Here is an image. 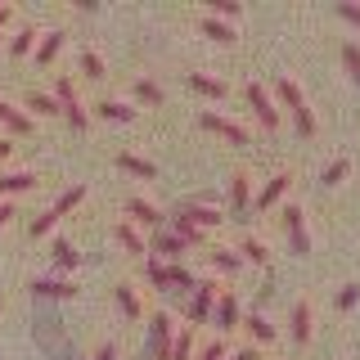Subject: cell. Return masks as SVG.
<instances>
[{"label": "cell", "mask_w": 360, "mask_h": 360, "mask_svg": "<svg viewBox=\"0 0 360 360\" xmlns=\"http://www.w3.org/2000/svg\"><path fill=\"white\" fill-rule=\"evenodd\" d=\"M279 99L288 104L292 122H297V131H302V135H315V112L307 108V95H302V86L292 82V77H279Z\"/></svg>", "instance_id": "obj_1"}, {"label": "cell", "mask_w": 360, "mask_h": 360, "mask_svg": "<svg viewBox=\"0 0 360 360\" xmlns=\"http://www.w3.org/2000/svg\"><path fill=\"white\" fill-rule=\"evenodd\" d=\"M172 338H176L172 315L158 311L153 320H149V347H144V356H149V360H167V356H172Z\"/></svg>", "instance_id": "obj_2"}, {"label": "cell", "mask_w": 360, "mask_h": 360, "mask_svg": "<svg viewBox=\"0 0 360 360\" xmlns=\"http://www.w3.org/2000/svg\"><path fill=\"white\" fill-rule=\"evenodd\" d=\"M217 297H221V284H217V279H198V284H194V297H189V329L207 320L212 307H217Z\"/></svg>", "instance_id": "obj_3"}, {"label": "cell", "mask_w": 360, "mask_h": 360, "mask_svg": "<svg viewBox=\"0 0 360 360\" xmlns=\"http://www.w3.org/2000/svg\"><path fill=\"white\" fill-rule=\"evenodd\" d=\"M284 230H288V248L297 257H307L311 252V234H307V212H302L297 202H288V207H284Z\"/></svg>", "instance_id": "obj_4"}, {"label": "cell", "mask_w": 360, "mask_h": 360, "mask_svg": "<svg viewBox=\"0 0 360 360\" xmlns=\"http://www.w3.org/2000/svg\"><path fill=\"white\" fill-rule=\"evenodd\" d=\"M248 104H252L257 122H262L266 131H279V108H275V99L266 95V86H262V82H248Z\"/></svg>", "instance_id": "obj_5"}, {"label": "cell", "mask_w": 360, "mask_h": 360, "mask_svg": "<svg viewBox=\"0 0 360 360\" xmlns=\"http://www.w3.org/2000/svg\"><path fill=\"white\" fill-rule=\"evenodd\" d=\"M248 212H252V180H248V172H234L230 176V217L248 221Z\"/></svg>", "instance_id": "obj_6"}, {"label": "cell", "mask_w": 360, "mask_h": 360, "mask_svg": "<svg viewBox=\"0 0 360 360\" xmlns=\"http://www.w3.org/2000/svg\"><path fill=\"white\" fill-rule=\"evenodd\" d=\"M198 127H202V131H217V135H225L230 144H248V131L239 127V122L221 117V112H198Z\"/></svg>", "instance_id": "obj_7"}, {"label": "cell", "mask_w": 360, "mask_h": 360, "mask_svg": "<svg viewBox=\"0 0 360 360\" xmlns=\"http://www.w3.org/2000/svg\"><path fill=\"white\" fill-rule=\"evenodd\" d=\"M180 217H185L189 225H198V230H217V225L225 221V212L221 207H202V202H180Z\"/></svg>", "instance_id": "obj_8"}, {"label": "cell", "mask_w": 360, "mask_h": 360, "mask_svg": "<svg viewBox=\"0 0 360 360\" xmlns=\"http://www.w3.org/2000/svg\"><path fill=\"white\" fill-rule=\"evenodd\" d=\"M212 320H217V329H221V333H230L234 324H239V297H234L230 288H225L221 297H217V307H212Z\"/></svg>", "instance_id": "obj_9"}, {"label": "cell", "mask_w": 360, "mask_h": 360, "mask_svg": "<svg viewBox=\"0 0 360 360\" xmlns=\"http://www.w3.org/2000/svg\"><path fill=\"white\" fill-rule=\"evenodd\" d=\"M149 252H162V257H172V262H180L189 248H185V239H180V234H172V230H153Z\"/></svg>", "instance_id": "obj_10"}, {"label": "cell", "mask_w": 360, "mask_h": 360, "mask_svg": "<svg viewBox=\"0 0 360 360\" xmlns=\"http://www.w3.org/2000/svg\"><path fill=\"white\" fill-rule=\"evenodd\" d=\"M284 189H288V172L270 176L266 185H262V194H257V202H252V207H257V212H270V207H275L279 198H284Z\"/></svg>", "instance_id": "obj_11"}, {"label": "cell", "mask_w": 360, "mask_h": 360, "mask_svg": "<svg viewBox=\"0 0 360 360\" xmlns=\"http://www.w3.org/2000/svg\"><path fill=\"white\" fill-rule=\"evenodd\" d=\"M0 127H9V135H27L32 131V117H27V112H18L5 95H0Z\"/></svg>", "instance_id": "obj_12"}, {"label": "cell", "mask_w": 360, "mask_h": 360, "mask_svg": "<svg viewBox=\"0 0 360 360\" xmlns=\"http://www.w3.org/2000/svg\"><path fill=\"white\" fill-rule=\"evenodd\" d=\"M288 333H292V342H297V347L311 338V302H307V297L292 307V324H288Z\"/></svg>", "instance_id": "obj_13"}, {"label": "cell", "mask_w": 360, "mask_h": 360, "mask_svg": "<svg viewBox=\"0 0 360 360\" xmlns=\"http://www.w3.org/2000/svg\"><path fill=\"white\" fill-rule=\"evenodd\" d=\"M117 167H122V172H131V176H140V180H153V176H158V167L149 162V158H140V153H127V149L117 153Z\"/></svg>", "instance_id": "obj_14"}, {"label": "cell", "mask_w": 360, "mask_h": 360, "mask_svg": "<svg viewBox=\"0 0 360 360\" xmlns=\"http://www.w3.org/2000/svg\"><path fill=\"white\" fill-rule=\"evenodd\" d=\"M127 212H131V221H140V225H153V230L162 225V212H158L149 198H127Z\"/></svg>", "instance_id": "obj_15"}, {"label": "cell", "mask_w": 360, "mask_h": 360, "mask_svg": "<svg viewBox=\"0 0 360 360\" xmlns=\"http://www.w3.org/2000/svg\"><path fill=\"white\" fill-rule=\"evenodd\" d=\"M198 27H202V37H212V41H221V45H230L234 37H239V32H234L225 18H212V14H202V18H198Z\"/></svg>", "instance_id": "obj_16"}, {"label": "cell", "mask_w": 360, "mask_h": 360, "mask_svg": "<svg viewBox=\"0 0 360 360\" xmlns=\"http://www.w3.org/2000/svg\"><path fill=\"white\" fill-rule=\"evenodd\" d=\"M234 252H239L243 262H252V266H266V262H270V248L257 239V234H243V243L234 248Z\"/></svg>", "instance_id": "obj_17"}, {"label": "cell", "mask_w": 360, "mask_h": 360, "mask_svg": "<svg viewBox=\"0 0 360 360\" xmlns=\"http://www.w3.org/2000/svg\"><path fill=\"white\" fill-rule=\"evenodd\" d=\"M27 288H32V292H37V297H72V292H77L72 284H68V279H41V275H37V279H32V284H27Z\"/></svg>", "instance_id": "obj_18"}, {"label": "cell", "mask_w": 360, "mask_h": 360, "mask_svg": "<svg viewBox=\"0 0 360 360\" xmlns=\"http://www.w3.org/2000/svg\"><path fill=\"white\" fill-rule=\"evenodd\" d=\"M22 189H37V176L32 172H0V194H22Z\"/></svg>", "instance_id": "obj_19"}, {"label": "cell", "mask_w": 360, "mask_h": 360, "mask_svg": "<svg viewBox=\"0 0 360 360\" xmlns=\"http://www.w3.org/2000/svg\"><path fill=\"white\" fill-rule=\"evenodd\" d=\"M59 50H63V32H45V37L37 41V50H32V54H37V63H41V68H50Z\"/></svg>", "instance_id": "obj_20"}, {"label": "cell", "mask_w": 360, "mask_h": 360, "mask_svg": "<svg viewBox=\"0 0 360 360\" xmlns=\"http://www.w3.org/2000/svg\"><path fill=\"white\" fill-rule=\"evenodd\" d=\"M117 243H122V248H127V252H131V257H144V252H149V243H144V239H140V230H135V225H131V221H117Z\"/></svg>", "instance_id": "obj_21"}, {"label": "cell", "mask_w": 360, "mask_h": 360, "mask_svg": "<svg viewBox=\"0 0 360 360\" xmlns=\"http://www.w3.org/2000/svg\"><path fill=\"white\" fill-rule=\"evenodd\" d=\"M95 112H99L104 122H135V108H131V104H122V99H99Z\"/></svg>", "instance_id": "obj_22"}, {"label": "cell", "mask_w": 360, "mask_h": 360, "mask_svg": "<svg viewBox=\"0 0 360 360\" xmlns=\"http://www.w3.org/2000/svg\"><path fill=\"white\" fill-rule=\"evenodd\" d=\"M172 234H180V239H185V248H202V243H207V230H198V225H189L185 217H180V212L172 217Z\"/></svg>", "instance_id": "obj_23"}, {"label": "cell", "mask_w": 360, "mask_h": 360, "mask_svg": "<svg viewBox=\"0 0 360 360\" xmlns=\"http://www.w3.org/2000/svg\"><path fill=\"white\" fill-rule=\"evenodd\" d=\"M189 86H194L198 95H207V99H225V82H221V77H207V72H189Z\"/></svg>", "instance_id": "obj_24"}, {"label": "cell", "mask_w": 360, "mask_h": 360, "mask_svg": "<svg viewBox=\"0 0 360 360\" xmlns=\"http://www.w3.org/2000/svg\"><path fill=\"white\" fill-rule=\"evenodd\" d=\"M27 108L37 112V117H54V112H63V108H59V99L45 95V90H32V95H27Z\"/></svg>", "instance_id": "obj_25"}, {"label": "cell", "mask_w": 360, "mask_h": 360, "mask_svg": "<svg viewBox=\"0 0 360 360\" xmlns=\"http://www.w3.org/2000/svg\"><path fill=\"white\" fill-rule=\"evenodd\" d=\"M117 307H122L127 320H140V315H144V307H140V297H135L131 284H117Z\"/></svg>", "instance_id": "obj_26"}, {"label": "cell", "mask_w": 360, "mask_h": 360, "mask_svg": "<svg viewBox=\"0 0 360 360\" xmlns=\"http://www.w3.org/2000/svg\"><path fill=\"white\" fill-rule=\"evenodd\" d=\"M32 50H37V27H18L14 41H9V54L22 59V54H32Z\"/></svg>", "instance_id": "obj_27"}, {"label": "cell", "mask_w": 360, "mask_h": 360, "mask_svg": "<svg viewBox=\"0 0 360 360\" xmlns=\"http://www.w3.org/2000/svg\"><path fill=\"white\" fill-rule=\"evenodd\" d=\"M82 198H86V185H72V189H63V194L54 198V207H50V212H54V217H68V212H72Z\"/></svg>", "instance_id": "obj_28"}, {"label": "cell", "mask_w": 360, "mask_h": 360, "mask_svg": "<svg viewBox=\"0 0 360 360\" xmlns=\"http://www.w3.org/2000/svg\"><path fill=\"white\" fill-rule=\"evenodd\" d=\"M167 279H172V288H180V292H194V284H198V279H194V270H189V266H180V262L167 266Z\"/></svg>", "instance_id": "obj_29"}, {"label": "cell", "mask_w": 360, "mask_h": 360, "mask_svg": "<svg viewBox=\"0 0 360 360\" xmlns=\"http://www.w3.org/2000/svg\"><path fill=\"white\" fill-rule=\"evenodd\" d=\"M212 266H217V270H225V275H234V270L243 266V257L234 252V248H212Z\"/></svg>", "instance_id": "obj_30"}, {"label": "cell", "mask_w": 360, "mask_h": 360, "mask_svg": "<svg viewBox=\"0 0 360 360\" xmlns=\"http://www.w3.org/2000/svg\"><path fill=\"white\" fill-rule=\"evenodd\" d=\"M243 324H248V333H252L257 342H270V338H275V324H270V320H266L262 311H252V315H248Z\"/></svg>", "instance_id": "obj_31"}, {"label": "cell", "mask_w": 360, "mask_h": 360, "mask_svg": "<svg viewBox=\"0 0 360 360\" xmlns=\"http://www.w3.org/2000/svg\"><path fill=\"white\" fill-rule=\"evenodd\" d=\"M189 356H194V329H180L172 338V356L167 360H189Z\"/></svg>", "instance_id": "obj_32"}, {"label": "cell", "mask_w": 360, "mask_h": 360, "mask_svg": "<svg viewBox=\"0 0 360 360\" xmlns=\"http://www.w3.org/2000/svg\"><path fill=\"white\" fill-rule=\"evenodd\" d=\"M144 279H149L153 288H172V279H167V266L158 262V257H144Z\"/></svg>", "instance_id": "obj_33"}, {"label": "cell", "mask_w": 360, "mask_h": 360, "mask_svg": "<svg viewBox=\"0 0 360 360\" xmlns=\"http://www.w3.org/2000/svg\"><path fill=\"white\" fill-rule=\"evenodd\" d=\"M54 99H59V108L82 104V99H77V82H72V77H59V82H54Z\"/></svg>", "instance_id": "obj_34"}, {"label": "cell", "mask_w": 360, "mask_h": 360, "mask_svg": "<svg viewBox=\"0 0 360 360\" xmlns=\"http://www.w3.org/2000/svg\"><path fill=\"white\" fill-rule=\"evenodd\" d=\"M77 262H82V257L72 252V243H68V239H54V266H59V270H77Z\"/></svg>", "instance_id": "obj_35"}, {"label": "cell", "mask_w": 360, "mask_h": 360, "mask_svg": "<svg viewBox=\"0 0 360 360\" xmlns=\"http://www.w3.org/2000/svg\"><path fill=\"white\" fill-rule=\"evenodd\" d=\"M207 14L230 22V18H239V14H243V5H239V0H207Z\"/></svg>", "instance_id": "obj_36"}, {"label": "cell", "mask_w": 360, "mask_h": 360, "mask_svg": "<svg viewBox=\"0 0 360 360\" xmlns=\"http://www.w3.org/2000/svg\"><path fill=\"white\" fill-rule=\"evenodd\" d=\"M342 63H347V77H352V82L360 86V45H356V41H347V45H342Z\"/></svg>", "instance_id": "obj_37"}, {"label": "cell", "mask_w": 360, "mask_h": 360, "mask_svg": "<svg viewBox=\"0 0 360 360\" xmlns=\"http://www.w3.org/2000/svg\"><path fill=\"white\" fill-rule=\"evenodd\" d=\"M135 99H144V104H162V86L149 82V77H140V82H135Z\"/></svg>", "instance_id": "obj_38"}, {"label": "cell", "mask_w": 360, "mask_h": 360, "mask_svg": "<svg viewBox=\"0 0 360 360\" xmlns=\"http://www.w3.org/2000/svg\"><path fill=\"white\" fill-rule=\"evenodd\" d=\"M347 172H352V162H347V158H333V162L320 172V180H324V185H338V180H342Z\"/></svg>", "instance_id": "obj_39"}, {"label": "cell", "mask_w": 360, "mask_h": 360, "mask_svg": "<svg viewBox=\"0 0 360 360\" xmlns=\"http://www.w3.org/2000/svg\"><path fill=\"white\" fill-rule=\"evenodd\" d=\"M82 72L90 77V82H99V77H104V59H99L95 50H82Z\"/></svg>", "instance_id": "obj_40"}, {"label": "cell", "mask_w": 360, "mask_h": 360, "mask_svg": "<svg viewBox=\"0 0 360 360\" xmlns=\"http://www.w3.org/2000/svg\"><path fill=\"white\" fill-rule=\"evenodd\" d=\"M54 221H59L54 212H41V217L32 221V239H41V234H50V230H54Z\"/></svg>", "instance_id": "obj_41"}, {"label": "cell", "mask_w": 360, "mask_h": 360, "mask_svg": "<svg viewBox=\"0 0 360 360\" xmlns=\"http://www.w3.org/2000/svg\"><path fill=\"white\" fill-rule=\"evenodd\" d=\"M356 302H360V284H347L342 292H338V311H352Z\"/></svg>", "instance_id": "obj_42"}, {"label": "cell", "mask_w": 360, "mask_h": 360, "mask_svg": "<svg viewBox=\"0 0 360 360\" xmlns=\"http://www.w3.org/2000/svg\"><path fill=\"white\" fill-rule=\"evenodd\" d=\"M63 117H68V122H72V127H77V131H86V127H90V112H86L82 104H72V108H63Z\"/></svg>", "instance_id": "obj_43"}, {"label": "cell", "mask_w": 360, "mask_h": 360, "mask_svg": "<svg viewBox=\"0 0 360 360\" xmlns=\"http://www.w3.org/2000/svg\"><path fill=\"white\" fill-rule=\"evenodd\" d=\"M338 18H347V22H356V27H360V5H352V0H338Z\"/></svg>", "instance_id": "obj_44"}, {"label": "cell", "mask_w": 360, "mask_h": 360, "mask_svg": "<svg viewBox=\"0 0 360 360\" xmlns=\"http://www.w3.org/2000/svg\"><path fill=\"white\" fill-rule=\"evenodd\" d=\"M198 360H225V342H221V338H217V342H207L198 352Z\"/></svg>", "instance_id": "obj_45"}, {"label": "cell", "mask_w": 360, "mask_h": 360, "mask_svg": "<svg viewBox=\"0 0 360 360\" xmlns=\"http://www.w3.org/2000/svg\"><path fill=\"white\" fill-rule=\"evenodd\" d=\"M14 217H18V212H14V202H9V198H5V202H0V230H5V225H9V221H14Z\"/></svg>", "instance_id": "obj_46"}, {"label": "cell", "mask_w": 360, "mask_h": 360, "mask_svg": "<svg viewBox=\"0 0 360 360\" xmlns=\"http://www.w3.org/2000/svg\"><path fill=\"white\" fill-rule=\"evenodd\" d=\"M225 360H257V347H239V352L225 356Z\"/></svg>", "instance_id": "obj_47"}, {"label": "cell", "mask_w": 360, "mask_h": 360, "mask_svg": "<svg viewBox=\"0 0 360 360\" xmlns=\"http://www.w3.org/2000/svg\"><path fill=\"white\" fill-rule=\"evenodd\" d=\"M112 356H117V347H112V342H104V347L95 352V360H112Z\"/></svg>", "instance_id": "obj_48"}, {"label": "cell", "mask_w": 360, "mask_h": 360, "mask_svg": "<svg viewBox=\"0 0 360 360\" xmlns=\"http://www.w3.org/2000/svg\"><path fill=\"white\" fill-rule=\"evenodd\" d=\"M9 14H14V9H9L5 0H0V32H5V22H9Z\"/></svg>", "instance_id": "obj_49"}, {"label": "cell", "mask_w": 360, "mask_h": 360, "mask_svg": "<svg viewBox=\"0 0 360 360\" xmlns=\"http://www.w3.org/2000/svg\"><path fill=\"white\" fill-rule=\"evenodd\" d=\"M9 153H14V144H9V140H0V158H9Z\"/></svg>", "instance_id": "obj_50"}, {"label": "cell", "mask_w": 360, "mask_h": 360, "mask_svg": "<svg viewBox=\"0 0 360 360\" xmlns=\"http://www.w3.org/2000/svg\"><path fill=\"white\" fill-rule=\"evenodd\" d=\"M0 45H5V32H0Z\"/></svg>", "instance_id": "obj_51"}, {"label": "cell", "mask_w": 360, "mask_h": 360, "mask_svg": "<svg viewBox=\"0 0 360 360\" xmlns=\"http://www.w3.org/2000/svg\"><path fill=\"white\" fill-rule=\"evenodd\" d=\"M0 302H5V297H0Z\"/></svg>", "instance_id": "obj_52"}]
</instances>
